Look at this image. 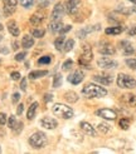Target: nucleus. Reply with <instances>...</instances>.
<instances>
[{"label":"nucleus","mask_w":136,"mask_h":154,"mask_svg":"<svg viewBox=\"0 0 136 154\" xmlns=\"http://www.w3.org/2000/svg\"><path fill=\"white\" fill-rule=\"evenodd\" d=\"M40 125L45 129H56L58 127V122L54 118H50V117H44L40 120Z\"/></svg>","instance_id":"nucleus-13"},{"label":"nucleus","mask_w":136,"mask_h":154,"mask_svg":"<svg viewBox=\"0 0 136 154\" xmlns=\"http://www.w3.org/2000/svg\"><path fill=\"white\" fill-rule=\"evenodd\" d=\"M21 6H24L25 9H28V8H30L33 4H34V0H19Z\"/></svg>","instance_id":"nucleus-36"},{"label":"nucleus","mask_w":136,"mask_h":154,"mask_svg":"<svg viewBox=\"0 0 136 154\" xmlns=\"http://www.w3.org/2000/svg\"><path fill=\"white\" fill-rule=\"evenodd\" d=\"M97 65L100 68H102V69H112V68L117 66V61L108 58L107 55H105V57H102V58H100L97 60Z\"/></svg>","instance_id":"nucleus-6"},{"label":"nucleus","mask_w":136,"mask_h":154,"mask_svg":"<svg viewBox=\"0 0 136 154\" xmlns=\"http://www.w3.org/2000/svg\"><path fill=\"white\" fill-rule=\"evenodd\" d=\"M118 125L121 127V129L127 130V129H128V127H130V120H128V119H126V118L121 119V120L118 122Z\"/></svg>","instance_id":"nucleus-34"},{"label":"nucleus","mask_w":136,"mask_h":154,"mask_svg":"<svg viewBox=\"0 0 136 154\" xmlns=\"http://www.w3.org/2000/svg\"><path fill=\"white\" fill-rule=\"evenodd\" d=\"M120 48H121V50L124 51L125 55H130V54L134 53V48H132L131 43H130V42H127V40L120 42Z\"/></svg>","instance_id":"nucleus-19"},{"label":"nucleus","mask_w":136,"mask_h":154,"mask_svg":"<svg viewBox=\"0 0 136 154\" xmlns=\"http://www.w3.org/2000/svg\"><path fill=\"white\" fill-rule=\"evenodd\" d=\"M34 45V39H33V36L32 35H24L23 36V39H21V47L24 48V49H30Z\"/></svg>","instance_id":"nucleus-22"},{"label":"nucleus","mask_w":136,"mask_h":154,"mask_svg":"<svg viewBox=\"0 0 136 154\" xmlns=\"http://www.w3.org/2000/svg\"><path fill=\"white\" fill-rule=\"evenodd\" d=\"M3 29H4V26H3L2 24H0V32H2V30H3Z\"/></svg>","instance_id":"nucleus-50"},{"label":"nucleus","mask_w":136,"mask_h":154,"mask_svg":"<svg viewBox=\"0 0 136 154\" xmlns=\"http://www.w3.org/2000/svg\"><path fill=\"white\" fill-rule=\"evenodd\" d=\"M96 115L101 117L103 119H107V120H115L117 118V114L115 110L112 109H107V108H103V109H98L96 112Z\"/></svg>","instance_id":"nucleus-8"},{"label":"nucleus","mask_w":136,"mask_h":154,"mask_svg":"<svg viewBox=\"0 0 136 154\" xmlns=\"http://www.w3.org/2000/svg\"><path fill=\"white\" fill-rule=\"evenodd\" d=\"M92 60V50L89 45H82V54L79 57V64L85 68H89V61Z\"/></svg>","instance_id":"nucleus-5"},{"label":"nucleus","mask_w":136,"mask_h":154,"mask_svg":"<svg viewBox=\"0 0 136 154\" xmlns=\"http://www.w3.org/2000/svg\"><path fill=\"white\" fill-rule=\"evenodd\" d=\"M10 78H11L13 80H19V79H20V73H18V72L11 73V74H10Z\"/></svg>","instance_id":"nucleus-44"},{"label":"nucleus","mask_w":136,"mask_h":154,"mask_svg":"<svg viewBox=\"0 0 136 154\" xmlns=\"http://www.w3.org/2000/svg\"><path fill=\"white\" fill-rule=\"evenodd\" d=\"M47 74H48L47 70H33V72L29 73V79H32V80L39 79V78H42V76H45Z\"/></svg>","instance_id":"nucleus-23"},{"label":"nucleus","mask_w":136,"mask_h":154,"mask_svg":"<svg viewBox=\"0 0 136 154\" xmlns=\"http://www.w3.org/2000/svg\"><path fill=\"white\" fill-rule=\"evenodd\" d=\"M20 89H21L23 91L27 90V79H25V78H23L21 82H20Z\"/></svg>","instance_id":"nucleus-43"},{"label":"nucleus","mask_w":136,"mask_h":154,"mask_svg":"<svg viewBox=\"0 0 136 154\" xmlns=\"http://www.w3.org/2000/svg\"><path fill=\"white\" fill-rule=\"evenodd\" d=\"M0 152H2V147H0Z\"/></svg>","instance_id":"nucleus-52"},{"label":"nucleus","mask_w":136,"mask_h":154,"mask_svg":"<svg viewBox=\"0 0 136 154\" xmlns=\"http://www.w3.org/2000/svg\"><path fill=\"white\" fill-rule=\"evenodd\" d=\"M64 42H66V39H64V36H63V35L58 36L57 39L54 40V47H56V49H57V50H63Z\"/></svg>","instance_id":"nucleus-27"},{"label":"nucleus","mask_w":136,"mask_h":154,"mask_svg":"<svg viewBox=\"0 0 136 154\" xmlns=\"http://www.w3.org/2000/svg\"><path fill=\"white\" fill-rule=\"evenodd\" d=\"M73 47H74V40H73V39H68L67 42H64L63 50L68 53V51H71V50L73 49Z\"/></svg>","instance_id":"nucleus-30"},{"label":"nucleus","mask_w":136,"mask_h":154,"mask_svg":"<svg viewBox=\"0 0 136 154\" xmlns=\"http://www.w3.org/2000/svg\"><path fill=\"white\" fill-rule=\"evenodd\" d=\"M29 144L34 149H42L47 145V135L43 132H35L29 137Z\"/></svg>","instance_id":"nucleus-2"},{"label":"nucleus","mask_w":136,"mask_h":154,"mask_svg":"<svg viewBox=\"0 0 136 154\" xmlns=\"http://www.w3.org/2000/svg\"><path fill=\"white\" fill-rule=\"evenodd\" d=\"M18 48H19V44H18V42H14V43H13V49H14V50H17Z\"/></svg>","instance_id":"nucleus-48"},{"label":"nucleus","mask_w":136,"mask_h":154,"mask_svg":"<svg viewBox=\"0 0 136 154\" xmlns=\"http://www.w3.org/2000/svg\"><path fill=\"white\" fill-rule=\"evenodd\" d=\"M18 125V122H17V118H15V115H10L9 119H8V127L10 129H15V127Z\"/></svg>","instance_id":"nucleus-33"},{"label":"nucleus","mask_w":136,"mask_h":154,"mask_svg":"<svg viewBox=\"0 0 136 154\" xmlns=\"http://www.w3.org/2000/svg\"><path fill=\"white\" fill-rule=\"evenodd\" d=\"M127 34L130 35V36L136 35V26H131V29H128V30H127Z\"/></svg>","instance_id":"nucleus-45"},{"label":"nucleus","mask_w":136,"mask_h":154,"mask_svg":"<svg viewBox=\"0 0 136 154\" xmlns=\"http://www.w3.org/2000/svg\"><path fill=\"white\" fill-rule=\"evenodd\" d=\"M18 0H4V13L6 15H11L17 10Z\"/></svg>","instance_id":"nucleus-12"},{"label":"nucleus","mask_w":136,"mask_h":154,"mask_svg":"<svg viewBox=\"0 0 136 154\" xmlns=\"http://www.w3.org/2000/svg\"><path fill=\"white\" fill-rule=\"evenodd\" d=\"M72 66H73V61H72L71 59H67L64 63H63V65H62V70L67 72V70H70Z\"/></svg>","instance_id":"nucleus-35"},{"label":"nucleus","mask_w":136,"mask_h":154,"mask_svg":"<svg viewBox=\"0 0 136 154\" xmlns=\"http://www.w3.org/2000/svg\"><path fill=\"white\" fill-rule=\"evenodd\" d=\"M50 60H52V58H50L49 55H44V57L39 58L38 63H39V64H49V63H50Z\"/></svg>","instance_id":"nucleus-37"},{"label":"nucleus","mask_w":136,"mask_h":154,"mask_svg":"<svg viewBox=\"0 0 136 154\" xmlns=\"http://www.w3.org/2000/svg\"><path fill=\"white\" fill-rule=\"evenodd\" d=\"M23 112H24V104H19L18 105V109H17V114L18 115H21Z\"/></svg>","instance_id":"nucleus-46"},{"label":"nucleus","mask_w":136,"mask_h":154,"mask_svg":"<svg viewBox=\"0 0 136 154\" xmlns=\"http://www.w3.org/2000/svg\"><path fill=\"white\" fill-rule=\"evenodd\" d=\"M27 57V53L25 51H23V53H18L17 55H15V60L17 61H21V60H24Z\"/></svg>","instance_id":"nucleus-39"},{"label":"nucleus","mask_w":136,"mask_h":154,"mask_svg":"<svg viewBox=\"0 0 136 154\" xmlns=\"http://www.w3.org/2000/svg\"><path fill=\"white\" fill-rule=\"evenodd\" d=\"M52 112L54 115L57 117H60L63 119H71L73 117V110L72 108H70L66 104H62V103H57L52 106Z\"/></svg>","instance_id":"nucleus-3"},{"label":"nucleus","mask_w":136,"mask_h":154,"mask_svg":"<svg viewBox=\"0 0 136 154\" xmlns=\"http://www.w3.org/2000/svg\"><path fill=\"white\" fill-rule=\"evenodd\" d=\"M97 128H98V130H100L101 133H103V134H107L110 130H111V125H108L107 123H100V124L97 125Z\"/></svg>","instance_id":"nucleus-28"},{"label":"nucleus","mask_w":136,"mask_h":154,"mask_svg":"<svg viewBox=\"0 0 136 154\" xmlns=\"http://www.w3.org/2000/svg\"><path fill=\"white\" fill-rule=\"evenodd\" d=\"M117 85L122 89H134L136 88V80L132 76L121 73L117 75Z\"/></svg>","instance_id":"nucleus-4"},{"label":"nucleus","mask_w":136,"mask_h":154,"mask_svg":"<svg viewBox=\"0 0 136 154\" xmlns=\"http://www.w3.org/2000/svg\"><path fill=\"white\" fill-rule=\"evenodd\" d=\"M45 34V30L44 29H39V28H35V29H32V35L34 38H38V39H40L43 38Z\"/></svg>","instance_id":"nucleus-29"},{"label":"nucleus","mask_w":136,"mask_h":154,"mask_svg":"<svg viewBox=\"0 0 136 154\" xmlns=\"http://www.w3.org/2000/svg\"><path fill=\"white\" fill-rule=\"evenodd\" d=\"M37 109H38V103H37V102L32 103V105L29 106L28 113H27V118H28L29 120L34 119V117H35V113H37Z\"/></svg>","instance_id":"nucleus-24"},{"label":"nucleus","mask_w":136,"mask_h":154,"mask_svg":"<svg viewBox=\"0 0 136 154\" xmlns=\"http://www.w3.org/2000/svg\"><path fill=\"white\" fill-rule=\"evenodd\" d=\"M79 127H81L82 132L85 133V134H87V135H89V137H96V135H97L95 128L91 125L89 123H87V122H81V123H79Z\"/></svg>","instance_id":"nucleus-14"},{"label":"nucleus","mask_w":136,"mask_h":154,"mask_svg":"<svg viewBox=\"0 0 136 154\" xmlns=\"http://www.w3.org/2000/svg\"><path fill=\"white\" fill-rule=\"evenodd\" d=\"M8 30H9V33L13 35V36H19L20 34V29L19 26L17 25V23H15L14 20H10L9 23H8Z\"/></svg>","instance_id":"nucleus-21"},{"label":"nucleus","mask_w":136,"mask_h":154,"mask_svg":"<svg viewBox=\"0 0 136 154\" xmlns=\"http://www.w3.org/2000/svg\"><path fill=\"white\" fill-rule=\"evenodd\" d=\"M60 85H62V75L58 73V74L54 75V78H53V87H54V88H59Z\"/></svg>","instance_id":"nucleus-32"},{"label":"nucleus","mask_w":136,"mask_h":154,"mask_svg":"<svg viewBox=\"0 0 136 154\" xmlns=\"http://www.w3.org/2000/svg\"><path fill=\"white\" fill-rule=\"evenodd\" d=\"M64 99L70 103H76L78 100V94L74 93V91H67V93L64 94Z\"/></svg>","instance_id":"nucleus-26"},{"label":"nucleus","mask_w":136,"mask_h":154,"mask_svg":"<svg viewBox=\"0 0 136 154\" xmlns=\"http://www.w3.org/2000/svg\"><path fill=\"white\" fill-rule=\"evenodd\" d=\"M62 28H63V24H62V21L60 20H52L50 23H49V26H48V29H49V32L50 33H59L60 30H62Z\"/></svg>","instance_id":"nucleus-17"},{"label":"nucleus","mask_w":136,"mask_h":154,"mask_svg":"<svg viewBox=\"0 0 136 154\" xmlns=\"http://www.w3.org/2000/svg\"><path fill=\"white\" fill-rule=\"evenodd\" d=\"M95 30H100V25H92V26H87L85 29L79 30V32H77V36L79 38V39H83V38H86L88 33L91 32H95Z\"/></svg>","instance_id":"nucleus-18"},{"label":"nucleus","mask_w":136,"mask_h":154,"mask_svg":"<svg viewBox=\"0 0 136 154\" xmlns=\"http://www.w3.org/2000/svg\"><path fill=\"white\" fill-rule=\"evenodd\" d=\"M83 79H85V73H83L82 70H79V69H77V70H74L73 73H71L70 75H68V78H67V80L70 82L71 84H73V85L79 84Z\"/></svg>","instance_id":"nucleus-7"},{"label":"nucleus","mask_w":136,"mask_h":154,"mask_svg":"<svg viewBox=\"0 0 136 154\" xmlns=\"http://www.w3.org/2000/svg\"><path fill=\"white\" fill-rule=\"evenodd\" d=\"M82 93L87 98H102L107 95V90L95 83H87L82 89Z\"/></svg>","instance_id":"nucleus-1"},{"label":"nucleus","mask_w":136,"mask_h":154,"mask_svg":"<svg viewBox=\"0 0 136 154\" xmlns=\"http://www.w3.org/2000/svg\"><path fill=\"white\" fill-rule=\"evenodd\" d=\"M72 29V26L71 25H63V28H62V30H60V35H63V34H66V33H68L70 30Z\"/></svg>","instance_id":"nucleus-41"},{"label":"nucleus","mask_w":136,"mask_h":154,"mask_svg":"<svg viewBox=\"0 0 136 154\" xmlns=\"http://www.w3.org/2000/svg\"><path fill=\"white\" fill-rule=\"evenodd\" d=\"M124 32V28L122 26H111V28H107L105 30V33L107 35H117L120 33Z\"/></svg>","instance_id":"nucleus-25"},{"label":"nucleus","mask_w":136,"mask_h":154,"mask_svg":"<svg viewBox=\"0 0 136 154\" xmlns=\"http://www.w3.org/2000/svg\"><path fill=\"white\" fill-rule=\"evenodd\" d=\"M20 100V94L19 93H14L13 94V98H11V102L15 104V103H18Z\"/></svg>","instance_id":"nucleus-42"},{"label":"nucleus","mask_w":136,"mask_h":154,"mask_svg":"<svg viewBox=\"0 0 136 154\" xmlns=\"http://www.w3.org/2000/svg\"><path fill=\"white\" fill-rule=\"evenodd\" d=\"M3 40V35H0V42H2Z\"/></svg>","instance_id":"nucleus-51"},{"label":"nucleus","mask_w":136,"mask_h":154,"mask_svg":"<svg viewBox=\"0 0 136 154\" xmlns=\"http://www.w3.org/2000/svg\"><path fill=\"white\" fill-rule=\"evenodd\" d=\"M122 102L127 105V106H131V108H134V106H136V95H134V94H124L122 95Z\"/></svg>","instance_id":"nucleus-20"},{"label":"nucleus","mask_w":136,"mask_h":154,"mask_svg":"<svg viewBox=\"0 0 136 154\" xmlns=\"http://www.w3.org/2000/svg\"><path fill=\"white\" fill-rule=\"evenodd\" d=\"M53 2H54V0H37V4L40 9H45V8H48Z\"/></svg>","instance_id":"nucleus-31"},{"label":"nucleus","mask_w":136,"mask_h":154,"mask_svg":"<svg viewBox=\"0 0 136 154\" xmlns=\"http://www.w3.org/2000/svg\"><path fill=\"white\" fill-rule=\"evenodd\" d=\"M53 99V95L52 94H45V97H44V100L45 102H50Z\"/></svg>","instance_id":"nucleus-47"},{"label":"nucleus","mask_w":136,"mask_h":154,"mask_svg":"<svg viewBox=\"0 0 136 154\" xmlns=\"http://www.w3.org/2000/svg\"><path fill=\"white\" fill-rule=\"evenodd\" d=\"M93 80L96 83L103 84V85H110L112 83V76L111 75H105V74H97L93 76Z\"/></svg>","instance_id":"nucleus-15"},{"label":"nucleus","mask_w":136,"mask_h":154,"mask_svg":"<svg viewBox=\"0 0 136 154\" xmlns=\"http://www.w3.org/2000/svg\"><path fill=\"white\" fill-rule=\"evenodd\" d=\"M98 50H100V53L102 54V55H113V54L116 53V49H115V47H113L112 44H110V43H105V42H102L101 44H100V48H98Z\"/></svg>","instance_id":"nucleus-10"},{"label":"nucleus","mask_w":136,"mask_h":154,"mask_svg":"<svg viewBox=\"0 0 136 154\" xmlns=\"http://www.w3.org/2000/svg\"><path fill=\"white\" fill-rule=\"evenodd\" d=\"M78 8H79V2L78 0H67L66 4H64V9L70 15L76 14V11L78 10Z\"/></svg>","instance_id":"nucleus-11"},{"label":"nucleus","mask_w":136,"mask_h":154,"mask_svg":"<svg viewBox=\"0 0 136 154\" xmlns=\"http://www.w3.org/2000/svg\"><path fill=\"white\" fill-rule=\"evenodd\" d=\"M126 65L136 70V59H126Z\"/></svg>","instance_id":"nucleus-38"},{"label":"nucleus","mask_w":136,"mask_h":154,"mask_svg":"<svg viewBox=\"0 0 136 154\" xmlns=\"http://www.w3.org/2000/svg\"><path fill=\"white\" fill-rule=\"evenodd\" d=\"M6 114L5 113H0V125L6 124Z\"/></svg>","instance_id":"nucleus-40"},{"label":"nucleus","mask_w":136,"mask_h":154,"mask_svg":"<svg viewBox=\"0 0 136 154\" xmlns=\"http://www.w3.org/2000/svg\"><path fill=\"white\" fill-rule=\"evenodd\" d=\"M44 19H45V17L43 13H34L32 17H30V24H33L34 26H38L44 21Z\"/></svg>","instance_id":"nucleus-16"},{"label":"nucleus","mask_w":136,"mask_h":154,"mask_svg":"<svg viewBox=\"0 0 136 154\" xmlns=\"http://www.w3.org/2000/svg\"><path fill=\"white\" fill-rule=\"evenodd\" d=\"M66 13V9H64V5L62 3H58L54 8H53V11H52V20H60L63 18V15Z\"/></svg>","instance_id":"nucleus-9"},{"label":"nucleus","mask_w":136,"mask_h":154,"mask_svg":"<svg viewBox=\"0 0 136 154\" xmlns=\"http://www.w3.org/2000/svg\"><path fill=\"white\" fill-rule=\"evenodd\" d=\"M128 2H131V3H134V4H136V0H128Z\"/></svg>","instance_id":"nucleus-49"}]
</instances>
